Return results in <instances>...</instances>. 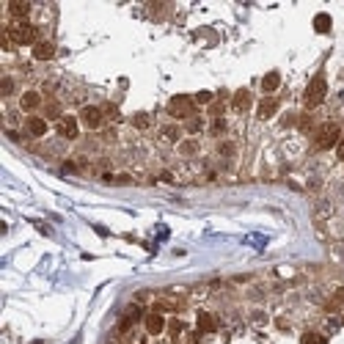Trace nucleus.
<instances>
[{"label":"nucleus","mask_w":344,"mask_h":344,"mask_svg":"<svg viewBox=\"0 0 344 344\" xmlns=\"http://www.w3.org/2000/svg\"><path fill=\"white\" fill-rule=\"evenodd\" d=\"M25 130H28L33 138H44V135H47V119L44 116H28Z\"/></svg>","instance_id":"obj_7"},{"label":"nucleus","mask_w":344,"mask_h":344,"mask_svg":"<svg viewBox=\"0 0 344 344\" xmlns=\"http://www.w3.org/2000/svg\"><path fill=\"white\" fill-rule=\"evenodd\" d=\"M223 130H226V121H223V119H218V121L212 124V132H215V135H220Z\"/></svg>","instance_id":"obj_27"},{"label":"nucleus","mask_w":344,"mask_h":344,"mask_svg":"<svg viewBox=\"0 0 344 344\" xmlns=\"http://www.w3.org/2000/svg\"><path fill=\"white\" fill-rule=\"evenodd\" d=\"M132 124L138 127V130H146V127L152 124V119H149V113H135V119H132Z\"/></svg>","instance_id":"obj_22"},{"label":"nucleus","mask_w":344,"mask_h":344,"mask_svg":"<svg viewBox=\"0 0 344 344\" xmlns=\"http://www.w3.org/2000/svg\"><path fill=\"white\" fill-rule=\"evenodd\" d=\"M163 135H165V140H179L182 138V130H179V127H165V130H163Z\"/></svg>","instance_id":"obj_23"},{"label":"nucleus","mask_w":344,"mask_h":344,"mask_svg":"<svg viewBox=\"0 0 344 344\" xmlns=\"http://www.w3.org/2000/svg\"><path fill=\"white\" fill-rule=\"evenodd\" d=\"M58 135H61V138H66V140H75L77 138V119L75 116H64V119H61L58 121Z\"/></svg>","instance_id":"obj_6"},{"label":"nucleus","mask_w":344,"mask_h":344,"mask_svg":"<svg viewBox=\"0 0 344 344\" xmlns=\"http://www.w3.org/2000/svg\"><path fill=\"white\" fill-rule=\"evenodd\" d=\"M336 154H339V160L344 163V138L339 140V146H336Z\"/></svg>","instance_id":"obj_31"},{"label":"nucleus","mask_w":344,"mask_h":344,"mask_svg":"<svg viewBox=\"0 0 344 344\" xmlns=\"http://www.w3.org/2000/svg\"><path fill=\"white\" fill-rule=\"evenodd\" d=\"M195 322H198V330H201V333H212V330L218 328V322H215V317H212L210 311H201Z\"/></svg>","instance_id":"obj_15"},{"label":"nucleus","mask_w":344,"mask_h":344,"mask_svg":"<svg viewBox=\"0 0 344 344\" xmlns=\"http://www.w3.org/2000/svg\"><path fill=\"white\" fill-rule=\"evenodd\" d=\"M179 152L190 157V154H195V152H198V140H182V144H179Z\"/></svg>","instance_id":"obj_20"},{"label":"nucleus","mask_w":344,"mask_h":344,"mask_svg":"<svg viewBox=\"0 0 344 344\" xmlns=\"http://www.w3.org/2000/svg\"><path fill=\"white\" fill-rule=\"evenodd\" d=\"M52 55H55V44L47 42V39H42V42L33 47V58L36 61H50Z\"/></svg>","instance_id":"obj_8"},{"label":"nucleus","mask_w":344,"mask_h":344,"mask_svg":"<svg viewBox=\"0 0 344 344\" xmlns=\"http://www.w3.org/2000/svg\"><path fill=\"white\" fill-rule=\"evenodd\" d=\"M130 177H127V174H119V177H116V185H130Z\"/></svg>","instance_id":"obj_30"},{"label":"nucleus","mask_w":344,"mask_h":344,"mask_svg":"<svg viewBox=\"0 0 344 344\" xmlns=\"http://www.w3.org/2000/svg\"><path fill=\"white\" fill-rule=\"evenodd\" d=\"M182 330H185V325H182L179 320H174V322H171V333L177 336V333H182Z\"/></svg>","instance_id":"obj_29"},{"label":"nucleus","mask_w":344,"mask_h":344,"mask_svg":"<svg viewBox=\"0 0 344 344\" xmlns=\"http://www.w3.org/2000/svg\"><path fill=\"white\" fill-rule=\"evenodd\" d=\"M39 105H42V94L39 91H25L22 99H19V107H22V110H36Z\"/></svg>","instance_id":"obj_11"},{"label":"nucleus","mask_w":344,"mask_h":344,"mask_svg":"<svg viewBox=\"0 0 344 344\" xmlns=\"http://www.w3.org/2000/svg\"><path fill=\"white\" fill-rule=\"evenodd\" d=\"M80 121H83L89 130H99L105 121V110L102 107H94V105H85L83 110H80Z\"/></svg>","instance_id":"obj_5"},{"label":"nucleus","mask_w":344,"mask_h":344,"mask_svg":"<svg viewBox=\"0 0 344 344\" xmlns=\"http://www.w3.org/2000/svg\"><path fill=\"white\" fill-rule=\"evenodd\" d=\"M275 110H278V102H275L273 97H267V99H262L259 102V119H270V116H275Z\"/></svg>","instance_id":"obj_14"},{"label":"nucleus","mask_w":344,"mask_h":344,"mask_svg":"<svg viewBox=\"0 0 344 344\" xmlns=\"http://www.w3.org/2000/svg\"><path fill=\"white\" fill-rule=\"evenodd\" d=\"M251 102H253V99H251V91H248V89H240L237 94H234V99H232L234 110H240V113H245L248 107H251Z\"/></svg>","instance_id":"obj_10"},{"label":"nucleus","mask_w":344,"mask_h":344,"mask_svg":"<svg viewBox=\"0 0 344 344\" xmlns=\"http://www.w3.org/2000/svg\"><path fill=\"white\" fill-rule=\"evenodd\" d=\"M44 119H64V116H61V105L58 102H47L44 105Z\"/></svg>","instance_id":"obj_18"},{"label":"nucleus","mask_w":344,"mask_h":344,"mask_svg":"<svg viewBox=\"0 0 344 344\" xmlns=\"http://www.w3.org/2000/svg\"><path fill=\"white\" fill-rule=\"evenodd\" d=\"M300 344H328V339L322 333H314V330H308V333H303Z\"/></svg>","instance_id":"obj_16"},{"label":"nucleus","mask_w":344,"mask_h":344,"mask_svg":"<svg viewBox=\"0 0 344 344\" xmlns=\"http://www.w3.org/2000/svg\"><path fill=\"white\" fill-rule=\"evenodd\" d=\"M146 330H149L152 336L163 333V330H165V320H163V314H160V311L146 314Z\"/></svg>","instance_id":"obj_9"},{"label":"nucleus","mask_w":344,"mask_h":344,"mask_svg":"<svg viewBox=\"0 0 344 344\" xmlns=\"http://www.w3.org/2000/svg\"><path fill=\"white\" fill-rule=\"evenodd\" d=\"M187 130H190V132H198L201 130V119H187Z\"/></svg>","instance_id":"obj_26"},{"label":"nucleus","mask_w":344,"mask_h":344,"mask_svg":"<svg viewBox=\"0 0 344 344\" xmlns=\"http://www.w3.org/2000/svg\"><path fill=\"white\" fill-rule=\"evenodd\" d=\"M6 36L11 39L14 44H31V47H36L42 39H39V31L33 28L31 22H17V25H9V28L3 31Z\"/></svg>","instance_id":"obj_1"},{"label":"nucleus","mask_w":344,"mask_h":344,"mask_svg":"<svg viewBox=\"0 0 344 344\" xmlns=\"http://www.w3.org/2000/svg\"><path fill=\"white\" fill-rule=\"evenodd\" d=\"M314 28L320 31V33H328V31H330V17H328V14H317Z\"/></svg>","instance_id":"obj_19"},{"label":"nucleus","mask_w":344,"mask_h":344,"mask_svg":"<svg viewBox=\"0 0 344 344\" xmlns=\"http://www.w3.org/2000/svg\"><path fill=\"white\" fill-rule=\"evenodd\" d=\"M278 85H281V75H278V72H267V75L262 77V91H265V94H273Z\"/></svg>","instance_id":"obj_13"},{"label":"nucleus","mask_w":344,"mask_h":344,"mask_svg":"<svg viewBox=\"0 0 344 344\" xmlns=\"http://www.w3.org/2000/svg\"><path fill=\"white\" fill-rule=\"evenodd\" d=\"M0 94H3V97H11V94H14V80H11L9 75L0 80Z\"/></svg>","instance_id":"obj_21"},{"label":"nucleus","mask_w":344,"mask_h":344,"mask_svg":"<svg viewBox=\"0 0 344 344\" xmlns=\"http://www.w3.org/2000/svg\"><path fill=\"white\" fill-rule=\"evenodd\" d=\"M223 113V105H212V116H220Z\"/></svg>","instance_id":"obj_32"},{"label":"nucleus","mask_w":344,"mask_h":344,"mask_svg":"<svg viewBox=\"0 0 344 344\" xmlns=\"http://www.w3.org/2000/svg\"><path fill=\"white\" fill-rule=\"evenodd\" d=\"M325 94H328V83H325V77L317 75V77L311 80V83H308V89H306V107H317V105H322Z\"/></svg>","instance_id":"obj_4"},{"label":"nucleus","mask_w":344,"mask_h":344,"mask_svg":"<svg viewBox=\"0 0 344 344\" xmlns=\"http://www.w3.org/2000/svg\"><path fill=\"white\" fill-rule=\"evenodd\" d=\"M195 102H201V105L212 102V94L210 91H198V94H195Z\"/></svg>","instance_id":"obj_25"},{"label":"nucleus","mask_w":344,"mask_h":344,"mask_svg":"<svg viewBox=\"0 0 344 344\" xmlns=\"http://www.w3.org/2000/svg\"><path fill=\"white\" fill-rule=\"evenodd\" d=\"M195 99L185 97V94H177V97H171V102H168V113H171L174 119H193L195 116Z\"/></svg>","instance_id":"obj_3"},{"label":"nucleus","mask_w":344,"mask_h":344,"mask_svg":"<svg viewBox=\"0 0 344 344\" xmlns=\"http://www.w3.org/2000/svg\"><path fill=\"white\" fill-rule=\"evenodd\" d=\"M102 110H105V113H107V116H110V119H119V107H113V105H105Z\"/></svg>","instance_id":"obj_28"},{"label":"nucleus","mask_w":344,"mask_h":344,"mask_svg":"<svg viewBox=\"0 0 344 344\" xmlns=\"http://www.w3.org/2000/svg\"><path fill=\"white\" fill-rule=\"evenodd\" d=\"M339 140H341V127L336 124V121H328V124H322L320 130L314 132L317 149H333V146H339Z\"/></svg>","instance_id":"obj_2"},{"label":"nucleus","mask_w":344,"mask_h":344,"mask_svg":"<svg viewBox=\"0 0 344 344\" xmlns=\"http://www.w3.org/2000/svg\"><path fill=\"white\" fill-rule=\"evenodd\" d=\"M341 306H344V289H336L333 298H330V303H328V311H339Z\"/></svg>","instance_id":"obj_17"},{"label":"nucleus","mask_w":344,"mask_h":344,"mask_svg":"<svg viewBox=\"0 0 344 344\" xmlns=\"http://www.w3.org/2000/svg\"><path fill=\"white\" fill-rule=\"evenodd\" d=\"M218 152L223 154V157H232V154H234V144H228V140H226V144L218 146Z\"/></svg>","instance_id":"obj_24"},{"label":"nucleus","mask_w":344,"mask_h":344,"mask_svg":"<svg viewBox=\"0 0 344 344\" xmlns=\"http://www.w3.org/2000/svg\"><path fill=\"white\" fill-rule=\"evenodd\" d=\"M9 11H11V17H17L19 22H22V19L31 14V3H25V0H11V3H9Z\"/></svg>","instance_id":"obj_12"}]
</instances>
